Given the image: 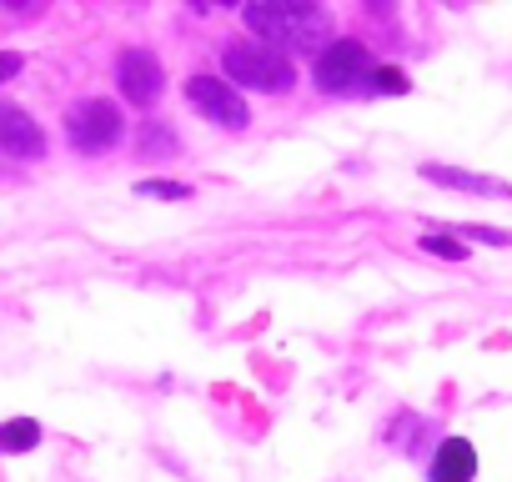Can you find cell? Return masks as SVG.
<instances>
[{
    "label": "cell",
    "mask_w": 512,
    "mask_h": 482,
    "mask_svg": "<svg viewBox=\"0 0 512 482\" xmlns=\"http://www.w3.org/2000/svg\"><path fill=\"white\" fill-rule=\"evenodd\" d=\"M116 81H121V96H126L131 106H151V101L166 91L161 61H156L146 46H131V51H121V61H116Z\"/></svg>",
    "instance_id": "5b68a950"
},
{
    "label": "cell",
    "mask_w": 512,
    "mask_h": 482,
    "mask_svg": "<svg viewBox=\"0 0 512 482\" xmlns=\"http://www.w3.org/2000/svg\"><path fill=\"white\" fill-rule=\"evenodd\" d=\"M11 76H21V56L16 51H0V81H11Z\"/></svg>",
    "instance_id": "9a60e30c"
},
{
    "label": "cell",
    "mask_w": 512,
    "mask_h": 482,
    "mask_svg": "<svg viewBox=\"0 0 512 482\" xmlns=\"http://www.w3.org/2000/svg\"><path fill=\"white\" fill-rule=\"evenodd\" d=\"M241 16H246V26L262 36L267 46H302V51H312L332 31L327 11L297 6V0H256V6H246Z\"/></svg>",
    "instance_id": "6da1fadb"
},
{
    "label": "cell",
    "mask_w": 512,
    "mask_h": 482,
    "mask_svg": "<svg viewBox=\"0 0 512 482\" xmlns=\"http://www.w3.org/2000/svg\"><path fill=\"white\" fill-rule=\"evenodd\" d=\"M221 66H226L231 86H246V91H272V96H282V91H292V81H297L292 61H287L277 46H267V41H236V46H226V51H221Z\"/></svg>",
    "instance_id": "7a4b0ae2"
},
{
    "label": "cell",
    "mask_w": 512,
    "mask_h": 482,
    "mask_svg": "<svg viewBox=\"0 0 512 482\" xmlns=\"http://www.w3.org/2000/svg\"><path fill=\"white\" fill-rule=\"evenodd\" d=\"M422 181H437V186H452V191H472V196H512V186H502L492 176H477V171H457V166H422Z\"/></svg>",
    "instance_id": "9c48e42d"
},
{
    "label": "cell",
    "mask_w": 512,
    "mask_h": 482,
    "mask_svg": "<svg viewBox=\"0 0 512 482\" xmlns=\"http://www.w3.org/2000/svg\"><path fill=\"white\" fill-rule=\"evenodd\" d=\"M121 131H126L121 111H116L111 101H101V96H91V101L71 106V116H66V136H71V146H76V151H86V156L111 151V146L121 141Z\"/></svg>",
    "instance_id": "3957f363"
},
{
    "label": "cell",
    "mask_w": 512,
    "mask_h": 482,
    "mask_svg": "<svg viewBox=\"0 0 512 482\" xmlns=\"http://www.w3.org/2000/svg\"><path fill=\"white\" fill-rule=\"evenodd\" d=\"M422 247H427L432 257H442V262H462V257H467V247H462L457 236H422Z\"/></svg>",
    "instance_id": "7c38bea8"
},
{
    "label": "cell",
    "mask_w": 512,
    "mask_h": 482,
    "mask_svg": "<svg viewBox=\"0 0 512 482\" xmlns=\"http://www.w3.org/2000/svg\"><path fill=\"white\" fill-rule=\"evenodd\" d=\"M136 191H141V196H161V201H186V196H191L181 181H141Z\"/></svg>",
    "instance_id": "4fadbf2b"
},
{
    "label": "cell",
    "mask_w": 512,
    "mask_h": 482,
    "mask_svg": "<svg viewBox=\"0 0 512 482\" xmlns=\"http://www.w3.org/2000/svg\"><path fill=\"white\" fill-rule=\"evenodd\" d=\"M186 101H191L206 121H216V126H226V131H246V121H251L246 101H241L236 86L221 81V76H191V81H186Z\"/></svg>",
    "instance_id": "277c9868"
},
{
    "label": "cell",
    "mask_w": 512,
    "mask_h": 482,
    "mask_svg": "<svg viewBox=\"0 0 512 482\" xmlns=\"http://www.w3.org/2000/svg\"><path fill=\"white\" fill-rule=\"evenodd\" d=\"M0 151L26 156V161H36V156L46 151V136H41V126L31 121V111H21V106H11V101H0Z\"/></svg>",
    "instance_id": "52a82bcc"
},
{
    "label": "cell",
    "mask_w": 512,
    "mask_h": 482,
    "mask_svg": "<svg viewBox=\"0 0 512 482\" xmlns=\"http://www.w3.org/2000/svg\"><path fill=\"white\" fill-rule=\"evenodd\" d=\"M36 442H41V427L31 417H16V422L0 427V452H31Z\"/></svg>",
    "instance_id": "30bf717a"
},
{
    "label": "cell",
    "mask_w": 512,
    "mask_h": 482,
    "mask_svg": "<svg viewBox=\"0 0 512 482\" xmlns=\"http://www.w3.org/2000/svg\"><path fill=\"white\" fill-rule=\"evenodd\" d=\"M467 236L487 241V247H507V241H512V231H497V226H467Z\"/></svg>",
    "instance_id": "5bb4252c"
},
{
    "label": "cell",
    "mask_w": 512,
    "mask_h": 482,
    "mask_svg": "<svg viewBox=\"0 0 512 482\" xmlns=\"http://www.w3.org/2000/svg\"><path fill=\"white\" fill-rule=\"evenodd\" d=\"M362 76H367V46L362 41H332L317 61V86L332 91V96L352 91Z\"/></svg>",
    "instance_id": "8992f818"
},
{
    "label": "cell",
    "mask_w": 512,
    "mask_h": 482,
    "mask_svg": "<svg viewBox=\"0 0 512 482\" xmlns=\"http://www.w3.org/2000/svg\"><path fill=\"white\" fill-rule=\"evenodd\" d=\"M477 477V452L462 437H447L432 457V482H472Z\"/></svg>",
    "instance_id": "ba28073f"
},
{
    "label": "cell",
    "mask_w": 512,
    "mask_h": 482,
    "mask_svg": "<svg viewBox=\"0 0 512 482\" xmlns=\"http://www.w3.org/2000/svg\"><path fill=\"white\" fill-rule=\"evenodd\" d=\"M372 91H377V96H407L412 81H407L397 66H382V71H372Z\"/></svg>",
    "instance_id": "8fae6325"
}]
</instances>
